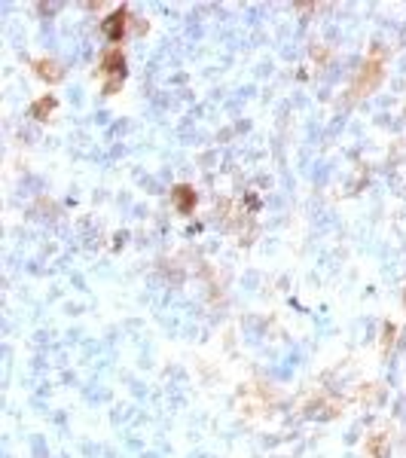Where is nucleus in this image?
<instances>
[{
    "mask_svg": "<svg viewBox=\"0 0 406 458\" xmlns=\"http://www.w3.org/2000/svg\"><path fill=\"white\" fill-rule=\"evenodd\" d=\"M382 76H385V56H382V49L376 46V49H373L370 56L364 58V65L357 67L355 80H351V98H366V95H373V92L379 89Z\"/></svg>",
    "mask_w": 406,
    "mask_h": 458,
    "instance_id": "obj_1",
    "label": "nucleus"
},
{
    "mask_svg": "<svg viewBox=\"0 0 406 458\" xmlns=\"http://www.w3.org/2000/svg\"><path fill=\"white\" fill-rule=\"evenodd\" d=\"M101 74L107 76V83H104V92L107 95H117L119 86L126 83V56H122V49L119 46H110V49L101 56Z\"/></svg>",
    "mask_w": 406,
    "mask_h": 458,
    "instance_id": "obj_2",
    "label": "nucleus"
},
{
    "mask_svg": "<svg viewBox=\"0 0 406 458\" xmlns=\"http://www.w3.org/2000/svg\"><path fill=\"white\" fill-rule=\"evenodd\" d=\"M126 25H128V10L122 6V10L110 12V15H107V19L101 22V31H104V37H110L113 43H119L122 37H126Z\"/></svg>",
    "mask_w": 406,
    "mask_h": 458,
    "instance_id": "obj_3",
    "label": "nucleus"
},
{
    "mask_svg": "<svg viewBox=\"0 0 406 458\" xmlns=\"http://www.w3.org/2000/svg\"><path fill=\"white\" fill-rule=\"evenodd\" d=\"M34 74L40 76V80L52 83V86L65 80V67H61L58 61H52V58H34Z\"/></svg>",
    "mask_w": 406,
    "mask_h": 458,
    "instance_id": "obj_4",
    "label": "nucleus"
},
{
    "mask_svg": "<svg viewBox=\"0 0 406 458\" xmlns=\"http://www.w3.org/2000/svg\"><path fill=\"white\" fill-rule=\"evenodd\" d=\"M171 196H174V205H178L180 214H193V208H196V189L193 187L180 183V187H174Z\"/></svg>",
    "mask_w": 406,
    "mask_h": 458,
    "instance_id": "obj_5",
    "label": "nucleus"
},
{
    "mask_svg": "<svg viewBox=\"0 0 406 458\" xmlns=\"http://www.w3.org/2000/svg\"><path fill=\"white\" fill-rule=\"evenodd\" d=\"M56 95H43V98H37L34 104H31V117L34 119H49V113L56 110Z\"/></svg>",
    "mask_w": 406,
    "mask_h": 458,
    "instance_id": "obj_6",
    "label": "nucleus"
},
{
    "mask_svg": "<svg viewBox=\"0 0 406 458\" xmlns=\"http://www.w3.org/2000/svg\"><path fill=\"white\" fill-rule=\"evenodd\" d=\"M388 443H385V434H376L370 443H366V452H370L373 458H385V452H388Z\"/></svg>",
    "mask_w": 406,
    "mask_h": 458,
    "instance_id": "obj_7",
    "label": "nucleus"
}]
</instances>
